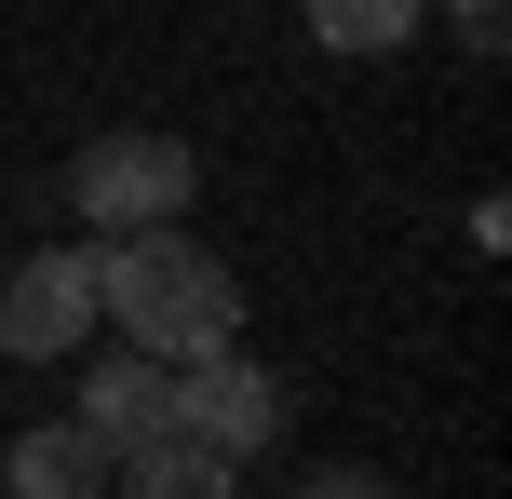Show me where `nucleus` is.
Segmentation results:
<instances>
[{
    "instance_id": "1",
    "label": "nucleus",
    "mask_w": 512,
    "mask_h": 499,
    "mask_svg": "<svg viewBox=\"0 0 512 499\" xmlns=\"http://www.w3.org/2000/svg\"><path fill=\"white\" fill-rule=\"evenodd\" d=\"M95 311L122 324L135 351H162V365L243 338V284L189 243V216H162V230H108V243H95Z\"/></svg>"
},
{
    "instance_id": "2",
    "label": "nucleus",
    "mask_w": 512,
    "mask_h": 499,
    "mask_svg": "<svg viewBox=\"0 0 512 499\" xmlns=\"http://www.w3.org/2000/svg\"><path fill=\"white\" fill-rule=\"evenodd\" d=\"M189 189H203V162L176 149V135H95V149L68 162V203H81V230H162V216H189Z\"/></svg>"
},
{
    "instance_id": "3",
    "label": "nucleus",
    "mask_w": 512,
    "mask_h": 499,
    "mask_svg": "<svg viewBox=\"0 0 512 499\" xmlns=\"http://www.w3.org/2000/svg\"><path fill=\"white\" fill-rule=\"evenodd\" d=\"M95 324H108L95 311V243H41V257L0 284V351H14V365H68Z\"/></svg>"
},
{
    "instance_id": "4",
    "label": "nucleus",
    "mask_w": 512,
    "mask_h": 499,
    "mask_svg": "<svg viewBox=\"0 0 512 499\" xmlns=\"http://www.w3.org/2000/svg\"><path fill=\"white\" fill-rule=\"evenodd\" d=\"M176 432H203L216 459H270V446H283V378L243 365L230 338L189 351V365H176Z\"/></svg>"
},
{
    "instance_id": "5",
    "label": "nucleus",
    "mask_w": 512,
    "mask_h": 499,
    "mask_svg": "<svg viewBox=\"0 0 512 499\" xmlns=\"http://www.w3.org/2000/svg\"><path fill=\"white\" fill-rule=\"evenodd\" d=\"M68 419L108 432V446H149V432H176V365L122 338V365H81V405H68Z\"/></svg>"
},
{
    "instance_id": "6",
    "label": "nucleus",
    "mask_w": 512,
    "mask_h": 499,
    "mask_svg": "<svg viewBox=\"0 0 512 499\" xmlns=\"http://www.w3.org/2000/svg\"><path fill=\"white\" fill-rule=\"evenodd\" d=\"M0 473H14V499H108V486H122V446L81 432V419H41V432L0 446Z\"/></svg>"
},
{
    "instance_id": "7",
    "label": "nucleus",
    "mask_w": 512,
    "mask_h": 499,
    "mask_svg": "<svg viewBox=\"0 0 512 499\" xmlns=\"http://www.w3.org/2000/svg\"><path fill=\"white\" fill-rule=\"evenodd\" d=\"M243 459H216L203 432H149V446H122V486L108 499H230Z\"/></svg>"
},
{
    "instance_id": "8",
    "label": "nucleus",
    "mask_w": 512,
    "mask_h": 499,
    "mask_svg": "<svg viewBox=\"0 0 512 499\" xmlns=\"http://www.w3.org/2000/svg\"><path fill=\"white\" fill-rule=\"evenodd\" d=\"M432 0H310V41L324 54H405Z\"/></svg>"
},
{
    "instance_id": "9",
    "label": "nucleus",
    "mask_w": 512,
    "mask_h": 499,
    "mask_svg": "<svg viewBox=\"0 0 512 499\" xmlns=\"http://www.w3.org/2000/svg\"><path fill=\"white\" fill-rule=\"evenodd\" d=\"M459 14V54H499V0H445Z\"/></svg>"
},
{
    "instance_id": "10",
    "label": "nucleus",
    "mask_w": 512,
    "mask_h": 499,
    "mask_svg": "<svg viewBox=\"0 0 512 499\" xmlns=\"http://www.w3.org/2000/svg\"><path fill=\"white\" fill-rule=\"evenodd\" d=\"M297 499H391L378 473H297Z\"/></svg>"
}]
</instances>
